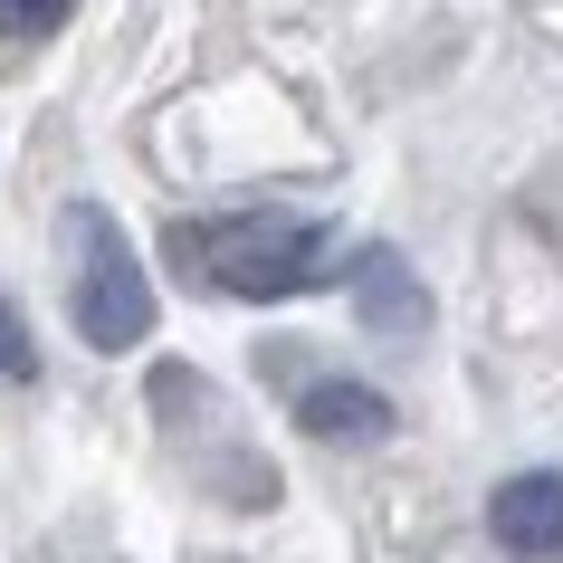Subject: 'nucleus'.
I'll return each instance as SVG.
<instances>
[{"label":"nucleus","mask_w":563,"mask_h":563,"mask_svg":"<svg viewBox=\"0 0 563 563\" xmlns=\"http://www.w3.org/2000/svg\"><path fill=\"white\" fill-rule=\"evenodd\" d=\"M0 373H10V383H30L38 373V344H30V325H20V306L0 297Z\"/></svg>","instance_id":"nucleus-7"},{"label":"nucleus","mask_w":563,"mask_h":563,"mask_svg":"<svg viewBox=\"0 0 563 563\" xmlns=\"http://www.w3.org/2000/svg\"><path fill=\"white\" fill-rule=\"evenodd\" d=\"M487 534H497L506 554H563V468H526V477H506L497 497H487Z\"/></svg>","instance_id":"nucleus-3"},{"label":"nucleus","mask_w":563,"mask_h":563,"mask_svg":"<svg viewBox=\"0 0 563 563\" xmlns=\"http://www.w3.org/2000/svg\"><path fill=\"white\" fill-rule=\"evenodd\" d=\"M77 0H0V38H48Z\"/></svg>","instance_id":"nucleus-6"},{"label":"nucleus","mask_w":563,"mask_h":563,"mask_svg":"<svg viewBox=\"0 0 563 563\" xmlns=\"http://www.w3.org/2000/svg\"><path fill=\"white\" fill-rule=\"evenodd\" d=\"M297 420L316 440H383L391 430V401L373 383H306L297 391Z\"/></svg>","instance_id":"nucleus-5"},{"label":"nucleus","mask_w":563,"mask_h":563,"mask_svg":"<svg viewBox=\"0 0 563 563\" xmlns=\"http://www.w3.org/2000/svg\"><path fill=\"white\" fill-rule=\"evenodd\" d=\"M173 258L220 297L267 306V297H306L334 267V239L316 220H297V210H230V220H181Z\"/></svg>","instance_id":"nucleus-1"},{"label":"nucleus","mask_w":563,"mask_h":563,"mask_svg":"<svg viewBox=\"0 0 563 563\" xmlns=\"http://www.w3.org/2000/svg\"><path fill=\"white\" fill-rule=\"evenodd\" d=\"M354 306H363L373 334H420L430 325V297H420V277L391 258V249H363L354 258Z\"/></svg>","instance_id":"nucleus-4"},{"label":"nucleus","mask_w":563,"mask_h":563,"mask_svg":"<svg viewBox=\"0 0 563 563\" xmlns=\"http://www.w3.org/2000/svg\"><path fill=\"white\" fill-rule=\"evenodd\" d=\"M67 258H77V277H67L77 334H87L96 354H134L153 334V277L134 267V239H124L96 201H77L67 210Z\"/></svg>","instance_id":"nucleus-2"}]
</instances>
